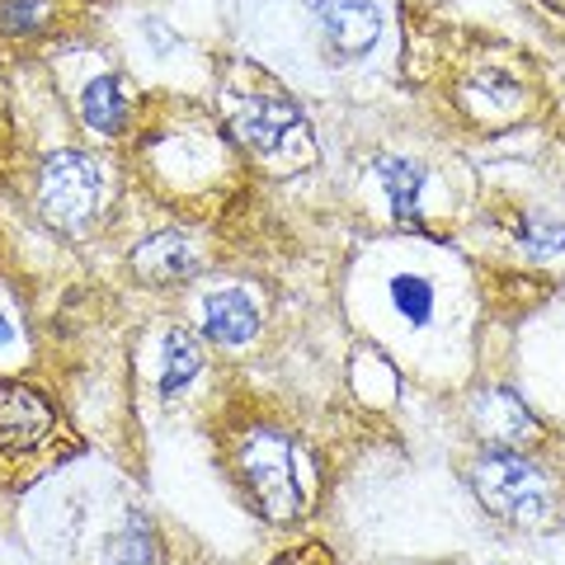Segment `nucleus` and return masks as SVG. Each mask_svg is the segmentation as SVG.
<instances>
[{
  "instance_id": "obj_1",
  "label": "nucleus",
  "mask_w": 565,
  "mask_h": 565,
  "mask_svg": "<svg viewBox=\"0 0 565 565\" xmlns=\"http://www.w3.org/2000/svg\"><path fill=\"white\" fill-rule=\"evenodd\" d=\"M471 486L481 494V504L504 523L542 527L552 519V486H546V476L514 448H486L471 462Z\"/></svg>"
},
{
  "instance_id": "obj_2",
  "label": "nucleus",
  "mask_w": 565,
  "mask_h": 565,
  "mask_svg": "<svg viewBox=\"0 0 565 565\" xmlns=\"http://www.w3.org/2000/svg\"><path fill=\"white\" fill-rule=\"evenodd\" d=\"M241 476L250 500L269 514L274 523L297 519L307 504L302 476H297V448L282 429H255L241 444Z\"/></svg>"
},
{
  "instance_id": "obj_3",
  "label": "nucleus",
  "mask_w": 565,
  "mask_h": 565,
  "mask_svg": "<svg viewBox=\"0 0 565 565\" xmlns=\"http://www.w3.org/2000/svg\"><path fill=\"white\" fill-rule=\"evenodd\" d=\"M104 199V166L90 161L81 151H57L43 161L39 174V207L52 226L62 232H81L95 217V207Z\"/></svg>"
},
{
  "instance_id": "obj_4",
  "label": "nucleus",
  "mask_w": 565,
  "mask_h": 565,
  "mask_svg": "<svg viewBox=\"0 0 565 565\" xmlns=\"http://www.w3.org/2000/svg\"><path fill=\"white\" fill-rule=\"evenodd\" d=\"M232 132H236L241 147H250L255 156H278V151H288V141H302L307 147V137H302L307 128H302L297 104L288 95H274V90L236 99Z\"/></svg>"
},
{
  "instance_id": "obj_5",
  "label": "nucleus",
  "mask_w": 565,
  "mask_h": 565,
  "mask_svg": "<svg viewBox=\"0 0 565 565\" xmlns=\"http://www.w3.org/2000/svg\"><path fill=\"white\" fill-rule=\"evenodd\" d=\"M316 14V29L334 62H353L382 39V10L377 0H307Z\"/></svg>"
},
{
  "instance_id": "obj_6",
  "label": "nucleus",
  "mask_w": 565,
  "mask_h": 565,
  "mask_svg": "<svg viewBox=\"0 0 565 565\" xmlns=\"http://www.w3.org/2000/svg\"><path fill=\"white\" fill-rule=\"evenodd\" d=\"M52 434H57L52 405L39 392H29V386L0 382V452H10V457L39 452Z\"/></svg>"
},
{
  "instance_id": "obj_7",
  "label": "nucleus",
  "mask_w": 565,
  "mask_h": 565,
  "mask_svg": "<svg viewBox=\"0 0 565 565\" xmlns=\"http://www.w3.org/2000/svg\"><path fill=\"white\" fill-rule=\"evenodd\" d=\"M471 424L481 429V438L490 448H523L537 438V419L527 415V405L509 392V386H494V392H481L471 405Z\"/></svg>"
},
{
  "instance_id": "obj_8",
  "label": "nucleus",
  "mask_w": 565,
  "mask_h": 565,
  "mask_svg": "<svg viewBox=\"0 0 565 565\" xmlns=\"http://www.w3.org/2000/svg\"><path fill=\"white\" fill-rule=\"evenodd\" d=\"M199 245H193L184 232H161V236H151L147 245H137V255H132V269L147 278V282H180L189 274H199Z\"/></svg>"
},
{
  "instance_id": "obj_9",
  "label": "nucleus",
  "mask_w": 565,
  "mask_h": 565,
  "mask_svg": "<svg viewBox=\"0 0 565 565\" xmlns=\"http://www.w3.org/2000/svg\"><path fill=\"white\" fill-rule=\"evenodd\" d=\"M203 330H207V340H217V344H245V340H255V330H259V311L250 297L236 288L212 292L203 302Z\"/></svg>"
},
{
  "instance_id": "obj_10",
  "label": "nucleus",
  "mask_w": 565,
  "mask_h": 565,
  "mask_svg": "<svg viewBox=\"0 0 565 565\" xmlns=\"http://www.w3.org/2000/svg\"><path fill=\"white\" fill-rule=\"evenodd\" d=\"M128 114H132V95H128V85H122L118 76H95L81 90V118H85V128H95L104 137H118L122 122H128Z\"/></svg>"
},
{
  "instance_id": "obj_11",
  "label": "nucleus",
  "mask_w": 565,
  "mask_h": 565,
  "mask_svg": "<svg viewBox=\"0 0 565 565\" xmlns=\"http://www.w3.org/2000/svg\"><path fill=\"white\" fill-rule=\"evenodd\" d=\"M377 180L392 199V212L401 222H415V203H419V189H424V170L415 161H401V156H382L377 161Z\"/></svg>"
},
{
  "instance_id": "obj_12",
  "label": "nucleus",
  "mask_w": 565,
  "mask_h": 565,
  "mask_svg": "<svg viewBox=\"0 0 565 565\" xmlns=\"http://www.w3.org/2000/svg\"><path fill=\"white\" fill-rule=\"evenodd\" d=\"M161 353H166V363H161V392H166V396L184 392V386L199 377V367H203L199 340H193L189 330H170L166 344H161Z\"/></svg>"
},
{
  "instance_id": "obj_13",
  "label": "nucleus",
  "mask_w": 565,
  "mask_h": 565,
  "mask_svg": "<svg viewBox=\"0 0 565 565\" xmlns=\"http://www.w3.org/2000/svg\"><path fill=\"white\" fill-rule=\"evenodd\" d=\"M156 561V533H151V523L132 514L128 527L109 542V552H104V565H151Z\"/></svg>"
},
{
  "instance_id": "obj_14",
  "label": "nucleus",
  "mask_w": 565,
  "mask_h": 565,
  "mask_svg": "<svg viewBox=\"0 0 565 565\" xmlns=\"http://www.w3.org/2000/svg\"><path fill=\"white\" fill-rule=\"evenodd\" d=\"M392 302L411 326H424L434 311V288L419 274H401V278H392Z\"/></svg>"
},
{
  "instance_id": "obj_15",
  "label": "nucleus",
  "mask_w": 565,
  "mask_h": 565,
  "mask_svg": "<svg viewBox=\"0 0 565 565\" xmlns=\"http://www.w3.org/2000/svg\"><path fill=\"white\" fill-rule=\"evenodd\" d=\"M519 241L527 255H556L565 250V226L561 222H542V217H523Z\"/></svg>"
},
{
  "instance_id": "obj_16",
  "label": "nucleus",
  "mask_w": 565,
  "mask_h": 565,
  "mask_svg": "<svg viewBox=\"0 0 565 565\" xmlns=\"http://www.w3.org/2000/svg\"><path fill=\"white\" fill-rule=\"evenodd\" d=\"M47 20V0H6L0 6V24L10 33H33Z\"/></svg>"
},
{
  "instance_id": "obj_17",
  "label": "nucleus",
  "mask_w": 565,
  "mask_h": 565,
  "mask_svg": "<svg viewBox=\"0 0 565 565\" xmlns=\"http://www.w3.org/2000/svg\"><path fill=\"white\" fill-rule=\"evenodd\" d=\"M10 340H14V330H10L6 316H0V349H10Z\"/></svg>"
}]
</instances>
